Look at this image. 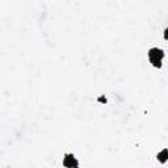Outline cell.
<instances>
[{
  "instance_id": "obj_1",
  "label": "cell",
  "mask_w": 168,
  "mask_h": 168,
  "mask_svg": "<svg viewBox=\"0 0 168 168\" xmlns=\"http://www.w3.org/2000/svg\"><path fill=\"white\" fill-rule=\"evenodd\" d=\"M147 57H149V60L152 64V67H155V69H162L163 67V59L165 57V53H164L163 49L151 48L149 51H147Z\"/></svg>"
},
{
  "instance_id": "obj_6",
  "label": "cell",
  "mask_w": 168,
  "mask_h": 168,
  "mask_svg": "<svg viewBox=\"0 0 168 168\" xmlns=\"http://www.w3.org/2000/svg\"><path fill=\"white\" fill-rule=\"evenodd\" d=\"M70 168H79V165H75V167H70Z\"/></svg>"
},
{
  "instance_id": "obj_4",
  "label": "cell",
  "mask_w": 168,
  "mask_h": 168,
  "mask_svg": "<svg viewBox=\"0 0 168 168\" xmlns=\"http://www.w3.org/2000/svg\"><path fill=\"white\" fill-rule=\"evenodd\" d=\"M97 100H99L100 103H104V104H106V99H105V97H99Z\"/></svg>"
},
{
  "instance_id": "obj_2",
  "label": "cell",
  "mask_w": 168,
  "mask_h": 168,
  "mask_svg": "<svg viewBox=\"0 0 168 168\" xmlns=\"http://www.w3.org/2000/svg\"><path fill=\"white\" fill-rule=\"evenodd\" d=\"M62 164H63L64 168L75 167V165H79V160L76 159V156L74 155V154L67 152V154H64V156H63V162H62Z\"/></svg>"
},
{
  "instance_id": "obj_3",
  "label": "cell",
  "mask_w": 168,
  "mask_h": 168,
  "mask_svg": "<svg viewBox=\"0 0 168 168\" xmlns=\"http://www.w3.org/2000/svg\"><path fill=\"white\" fill-rule=\"evenodd\" d=\"M156 159H158V162L160 164H165L167 160H168V150L167 149H163L162 151H159L158 155H156Z\"/></svg>"
},
{
  "instance_id": "obj_5",
  "label": "cell",
  "mask_w": 168,
  "mask_h": 168,
  "mask_svg": "<svg viewBox=\"0 0 168 168\" xmlns=\"http://www.w3.org/2000/svg\"><path fill=\"white\" fill-rule=\"evenodd\" d=\"M164 39H167V28L164 29Z\"/></svg>"
}]
</instances>
